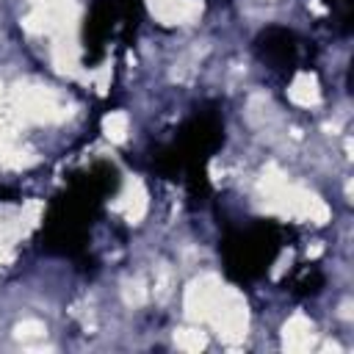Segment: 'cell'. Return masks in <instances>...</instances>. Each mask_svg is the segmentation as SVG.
<instances>
[{
  "label": "cell",
  "mask_w": 354,
  "mask_h": 354,
  "mask_svg": "<svg viewBox=\"0 0 354 354\" xmlns=\"http://www.w3.org/2000/svg\"><path fill=\"white\" fill-rule=\"evenodd\" d=\"M285 346L290 351H304L313 346V324L304 315H293L285 324Z\"/></svg>",
  "instance_id": "cell-1"
},
{
  "label": "cell",
  "mask_w": 354,
  "mask_h": 354,
  "mask_svg": "<svg viewBox=\"0 0 354 354\" xmlns=\"http://www.w3.org/2000/svg\"><path fill=\"white\" fill-rule=\"evenodd\" d=\"M290 100L299 102V105H313L318 102V86H315V77L310 75H299L290 86Z\"/></svg>",
  "instance_id": "cell-2"
},
{
  "label": "cell",
  "mask_w": 354,
  "mask_h": 354,
  "mask_svg": "<svg viewBox=\"0 0 354 354\" xmlns=\"http://www.w3.org/2000/svg\"><path fill=\"white\" fill-rule=\"evenodd\" d=\"M102 124H105V133L111 141H124V136H127V116L124 113H111V116H105Z\"/></svg>",
  "instance_id": "cell-3"
},
{
  "label": "cell",
  "mask_w": 354,
  "mask_h": 354,
  "mask_svg": "<svg viewBox=\"0 0 354 354\" xmlns=\"http://www.w3.org/2000/svg\"><path fill=\"white\" fill-rule=\"evenodd\" d=\"M174 340H177V346L185 348V351H199V348H205V335H202L199 329H180V332L174 335Z\"/></svg>",
  "instance_id": "cell-4"
},
{
  "label": "cell",
  "mask_w": 354,
  "mask_h": 354,
  "mask_svg": "<svg viewBox=\"0 0 354 354\" xmlns=\"http://www.w3.org/2000/svg\"><path fill=\"white\" fill-rule=\"evenodd\" d=\"M44 324H39V321H22L19 326H17V337L22 340V343H30V340H41L44 337Z\"/></svg>",
  "instance_id": "cell-5"
},
{
  "label": "cell",
  "mask_w": 354,
  "mask_h": 354,
  "mask_svg": "<svg viewBox=\"0 0 354 354\" xmlns=\"http://www.w3.org/2000/svg\"><path fill=\"white\" fill-rule=\"evenodd\" d=\"M0 91H3V86H0Z\"/></svg>",
  "instance_id": "cell-6"
}]
</instances>
